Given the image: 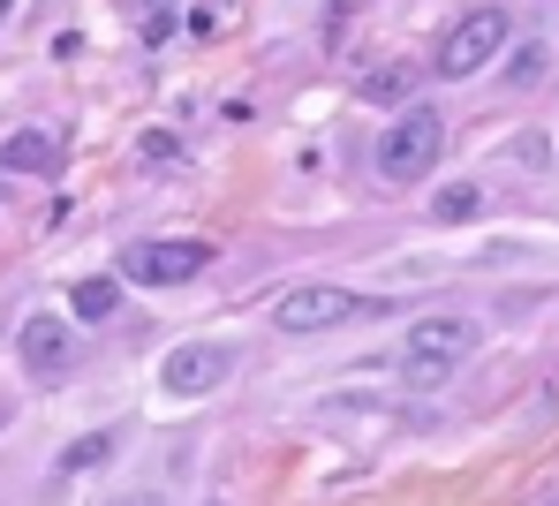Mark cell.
I'll return each instance as SVG.
<instances>
[{"label":"cell","instance_id":"cell-7","mask_svg":"<svg viewBox=\"0 0 559 506\" xmlns=\"http://www.w3.org/2000/svg\"><path fill=\"white\" fill-rule=\"evenodd\" d=\"M227 371H235V356H227V348H212V340H189V348H175V356L159 363V386H167L175 401H197V394L227 386Z\"/></svg>","mask_w":559,"mask_h":506},{"label":"cell","instance_id":"cell-9","mask_svg":"<svg viewBox=\"0 0 559 506\" xmlns=\"http://www.w3.org/2000/svg\"><path fill=\"white\" fill-rule=\"evenodd\" d=\"M69 310H76L84 325H106V317L121 310V280H114V273H92V280H76V288H69Z\"/></svg>","mask_w":559,"mask_h":506},{"label":"cell","instance_id":"cell-14","mask_svg":"<svg viewBox=\"0 0 559 506\" xmlns=\"http://www.w3.org/2000/svg\"><path fill=\"white\" fill-rule=\"evenodd\" d=\"M175 152H182V144H175V136H144V159H152V167H167V159H175Z\"/></svg>","mask_w":559,"mask_h":506},{"label":"cell","instance_id":"cell-3","mask_svg":"<svg viewBox=\"0 0 559 506\" xmlns=\"http://www.w3.org/2000/svg\"><path fill=\"white\" fill-rule=\"evenodd\" d=\"M439 152H447V121H439V106H401L393 121H385V136H378V174L385 182H424L431 167H439Z\"/></svg>","mask_w":559,"mask_h":506},{"label":"cell","instance_id":"cell-12","mask_svg":"<svg viewBox=\"0 0 559 506\" xmlns=\"http://www.w3.org/2000/svg\"><path fill=\"white\" fill-rule=\"evenodd\" d=\"M476 204H484L476 182H447V190L431 197V212H439V219H476Z\"/></svg>","mask_w":559,"mask_h":506},{"label":"cell","instance_id":"cell-19","mask_svg":"<svg viewBox=\"0 0 559 506\" xmlns=\"http://www.w3.org/2000/svg\"><path fill=\"white\" fill-rule=\"evenodd\" d=\"M0 431H8V408H0Z\"/></svg>","mask_w":559,"mask_h":506},{"label":"cell","instance_id":"cell-17","mask_svg":"<svg viewBox=\"0 0 559 506\" xmlns=\"http://www.w3.org/2000/svg\"><path fill=\"white\" fill-rule=\"evenodd\" d=\"M8 8H15V0H0V15H8Z\"/></svg>","mask_w":559,"mask_h":506},{"label":"cell","instance_id":"cell-4","mask_svg":"<svg viewBox=\"0 0 559 506\" xmlns=\"http://www.w3.org/2000/svg\"><path fill=\"white\" fill-rule=\"evenodd\" d=\"M348 317H364V296H348V288H333V280H302V288H287L273 303V325L280 333H295V340H310V333H341Z\"/></svg>","mask_w":559,"mask_h":506},{"label":"cell","instance_id":"cell-1","mask_svg":"<svg viewBox=\"0 0 559 506\" xmlns=\"http://www.w3.org/2000/svg\"><path fill=\"white\" fill-rule=\"evenodd\" d=\"M507 46H514V15H507L499 0H476V8H462V15L439 31L431 76H439V84H468V76H484Z\"/></svg>","mask_w":559,"mask_h":506},{"label":"cell","instance_id":"cell-6","mask_svg":"<svg viewBox=\"0 0 559 506\" xmlns=\"http://www.w3.org/2000/svg\"><path fill=\"white\" fill-rule=\"evenodd\" d=\"M15 356H23V371H31L38 386H61V378L76 371V340H69V317H53V310L23 317V333H15Z\"/></svg>","mask_w":559,"mask_h":506},{"label":"cell","instance_id":"cell-2","mask_svg":"<svg viewBox=\"0 0 559 506\" xmlns=\"http://www.w3.org/2000/svg\"><path fill=\"white\" fill-rule=\"evenodd\" d=\"M476 340H484V325H476V317H454V310L416 317V325H408V340H401V378H408L416 394L447 386L468 356H476Z\"/></svg>","mask_w":559,"mask_h":506},{"label":"cell","instance_id":"cell-5","mask_svg":"<svg viewBox=\"0 0 559 506\" xmlns=\"http://www.w3.org/2000/svg\"><path fill=\"white\" fill-rule=\"evenodd\" d=\"M204 265H212L204 242H129L121 250V280H136V288H182Z\"/></svg>","mask_w":559,"mask_h":506},{"label":"cell","instance_id":"cell-13","mask_svg":"<svg viewBox=\"0 0 559 506\" xmlns=\"http://www.w3.org/2000/svg\"><path fill=\"white\" fill-rule=\"evenodd\" d=\"M545 61H552V46H537V38H530V46H514V61H507V84H537V76H545Z\"/></svg>","mask_w":559,"mask_h":506},{"label":"cell","instance_id":"cell-10","mask_svg":"<svg viewBox=\"0 0 559 506\" xmlns=\"http://www.w3.org/2000/svg\"><path fill=\"white\" fill-rule=\"evenodd\" d=\"M416 76H424L416 61H393V69H378V76H364V99H371V106L408 99V92H416Z\"/></svg>","mask_w":559,"mask_h":506},{"label":"cell","instance_id":"cell-16","mask_svg":"<svg viewBox=\"0 0 559 506\" xmlns=\"http://www.w3.org/2000/svg\"><path fill=\"white\" fill-rule=\"evenodd\" d=\"M106 506H159V499H144V492H136V499H106Z\"/></svg>","mask_w":559,"mask_h":506},{"label":"cell","instance_id":"cell-11","mask_svg":"<svg viewBox=\"0 0 559 506\" xmlns=\"http://www.w3.org/2000/svg\"><path fill=\"white\" fill-rule=\"evenodd\" d=\"M98 461H114V431H92V438H76L69 454H61V477H84Z\"/></svg>","mask_w":559,"mask_h":506},{"label":"cell","instance_id":"cell-18","mask_svg":"<svg viewBox=\"0 0 559 506\" xmlns=\"http://www.w3.org/2000/svg\"><path fill=\"white\" fill-rule=\"evenodd\" d=\"M0 333H8V310H0Z\"/></svg>","mask_w":559,"mask_h":506},{"label":"cell","instance_id":"cell-15","mask_svg":"<svg viewBox=\"0 0 559 506\" xmlns=\"http://www.w3.org/2000/svg\"><path fill=\"white\" fill-rule=\"evenodd\" d=\"M136 8H144L152 23H167V8H175V0H136Z\"/></svg>","mask_w":559,"mask_h":506},{"label":"cell","instance_id":"cell-8","mask_svg":"<svg viewBox=\"0 0 559 506\" xmlns=\"http://www.w3.org/2000/svg\"><path fill=\"white\" fill-rule=\"evenodd\" d=\"M0 174H61V144L46 129H15L0 144Z\"/></svg>","mask_w":559,"mask_h":506}]
</instances>
